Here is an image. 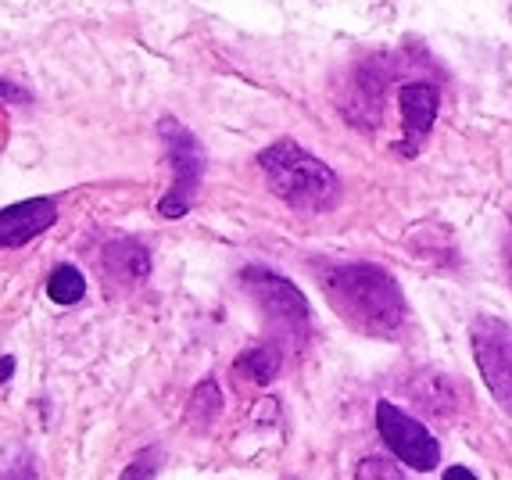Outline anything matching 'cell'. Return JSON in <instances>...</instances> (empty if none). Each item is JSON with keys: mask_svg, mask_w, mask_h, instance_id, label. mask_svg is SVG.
<instances>
[{"mask_svg": "<svg viewBox=\"0 0 512 480\" xmlns=\"http://www.w3.org/2000/svg\"><path fill=\"white\" fill-rule=\"evenodd\" d=\"M330 309L359 334L394 337L405 326L409 305L387 269L373 262H341L319 273Z\"/></svg>", "mask_w": 512, "mask_h": 480, "instance_id": "obj_1", "label": "cell"}, {"mask_svg": "<svg viewBox=\"0 0 512 480\" xmlns=\"http://www.w3.org/2000/svg\"><path fill=\"white\" fill-rule=\"evenodd\" d=\"M258 169L280 201L298 212H326L341 201V180L326 162L294 140H276L258 155Z\"/></svg>", "mask_w": 512, "mask_h": 480, "instance_id": "obj_2", "label": "cell"}, {"mask_svg": "<svg viewBox=\"0 0 512 480\" xmlns=\"http://www.w3.org/2000/svg\"><path fill=\"white\" fill-rule=\"evenodd\" d=\"M158 137H162L172 165V187L158 201V212L165 219H180V215H187L194 208L197 187H201V176H205V151H201L194 133L176 119L158 122Z\"/></svg>", "mask_w": 512, "mask_h": 480, "instance_id": "obj_3", "label": "cell"}, {"mask_svg": "<svg viewBox=\"0 0 512 480\" xmlns=\"http://www.w3.org/2000/svg\"><path fill=\"white\" fill-rule=\"evenodd\" d=\"M240 280H244V287H248L251 301L262 309V316L276 326V334L291 337V341H298V337L305 334L308 330V301L287 276L273 273V269L251 266V269H244Z\"/></svg>", "mask_w": 512, "mask_h": 480, "instance_id": "obj_4", "label": "cell"}, {"mask_svg": "<svg viewBox=\"0 0 512 480\" xmlns=\"http://www.w3.org/2000/svg\"><path fill=\"white\" fill-rule=\"evenodd\" d=\"M470 344L491 398L512 416V326L498 316H477L470 326Z\"/></svg>", "mask_w": 512, "mask_h": 480, "instance_id": "obj_5", "label": "cell"}, {"mask_svg": "<svg viewBox=\"0 0 512 480\" xmlns=\"http://www.w3.org/2000/svg\"><path fill=\"white\" fill-rule=\"evenodd\" d=\"M376 430L384 445L398 455V463L412 466L419 473H430L441 463V445L419 420H412L409 412H402L391 402H376Z\"/></svg>", "mask_w": 512, "mask_h": 480, "instance_id": "obj_6", "label": "cell"}, {"mask_svg": "<svg viewBox=\"0 0 512 480\" xmlns=\"http://www.w3.org/2000/svg\"><path fill=\"white\" fill-rule=\"evenodd\" d=\"M54 219H58V205L51 198H33V201L8 205L0 212V244L4 248H18V244L40 237L43 230H51Z\"/></svg>", "mask_w": 512, "mask_h": 480, "instance_id": "obj_7", "label": "cell"}, {"mask_svg": "<svg viewBox=\"0 0 512 480\" xmlns=\"http://www.w3.org/2000/svg\"><path fill=\"white\" fill-rule=\"evenodd\" d=\"M398 108H402L405 137L409 140L427 137L437 119V108H441V90L434 83H405L398 90Z\"/></svg>", "mask_w": 512, "mask_h": 480, "instance_id": "obj_8", "label": "cell"}, {"mask_svg": "<svg viewBox=\"0 0 512 480\" xmlns=\"http://www.w3.org/2000/svg\"><path fill=\"white\" fill-rule=\"evenodd\" d=\"M101 262H104V269L122 283L144 280V276L151 273V255H147V248L140 240H126V237L111 240L108 248H104Z\"/></svg>", "mask_w": 512, "mask_h": 480, "instance_id": "obj_9", "label": "cell"}, {"mask_svg": "<svg viewBox=\"0 0 512 480\" xmlns=\"http://www.w3.org/2000/svg\"><path fill=\"white\" fill-rule=\"evenodd\" d=\"M280 344H258V348H251V352H244L237 362H233V369L237 373H244L248 380H255V384H269V380L280 373Z\"/></svg>", "mask_w": 512, "mask_h": 480, "instance_id": "obj_10", "label": "cell"}, {"mask_svg": "<svg viewBox=\"0 0 512 480\" xmlns=\"http://www.w3.org/2000/svg\"><path fill=\"white\" fill-rule=\"evenodd\" d=\"M219 405H222V395H219V387H215V380H205V384H197L194 395H190V405H187L190 427H197V430H208V427H212V420L219 416Z\"/></svg>", "mask_w": 512, "mask_h": 480, "instance_id": "obj_11", "label": "cell"}, {"mask_svg": "<svg viewBox=\"0 0 512 480\" xmlns=\"http://www.w3.org/2000/svg\"><path fill=\"white\" fill-rule=\"evenodd\" d=\"M83 294H86V280H83V273L72 266H58L51 273V280H47V298H51L54 305H76Z\"/></svg>", "mask_w": 512, "mask_h": 480, "instance_id": "obj_12", "label": "cell"}, {"mask_svg": "<svg viewBox=\"0 0 512 480\" xmlns=\"http://www.w3.org/2000/svg\"><path fill=\"white\" fill-rule=\"evenodd\" d=\"M162 470V448H140L133 459H129V466L122 470L119 480H154V473Z\"/></svg>", "mask_w": 512, "mask_h": 480, "instance_id": "obj_13", "label": "cell"}, {"mask_svg": "<svg viewBox=\"0 0 512 480\" xmlns=\"http://www.w3.org/2000/svg\"><path fill=\"white\" fill-rule=\"evenodd\" d=\"M355 480H405V473L391 463V459H380V455H369L359 463Z\"/></svg>", "mask_w": 512, "mask_h": 480, "instance_id": "obj_14", "label": "cell"}, {"mask_svg": "<svg viewBox=\"0 0 512 480\" xmlns=\"http://www.w3.org/2000/svg\"><path fill=\"white\" fill-rule=\"evenodd\" d=\"M4 480H36V466L29 463L26 455H18V459H11L4 466Z\"/></svg>", "mask_w": 512, "mask_h": 480, "instance_id": "obj_15", "label": "cell"}, {"mask_svg": "<svg viewBox=\"0 0 512 480\" xmlns=\"http://www.w3.org/2000/svg\"><path fill=\"white\" fill-rule=\"evenodd\" d=\"M444 480H480L473 470H466V466H448L444 470Z\"/></svg>", "mask_w": 512, "mask_h": 480, "instance_id": "obj_16", "label": "cell"}, {"mask_svg": "<svg viewBox=\"0 0 512 480\" xmlns=\"http://www.w3.org/2000/svg\"><path fill=\"white\" fill-rule=\"evenodd\" d=\"M11 373H15V359H11V355H4V377H0V380H4V384H8V380H11Z\"/></svg>", "mask_w": 512, "mask_h": 480, "instance_id": "obj_17", "label": "cell"}]
</instances>
